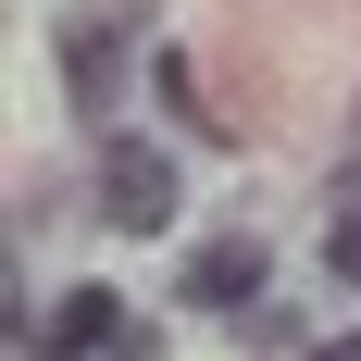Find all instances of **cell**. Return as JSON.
<instances>
[{
	"mask_svg": "<svg viewBox=\"0 0 361 361\" xmlns=\"http://www.w3.org/2000/svg\"><path fill=\"white\" fill-rule=\"evenodd\" d=\"M13 336H25L37 361H87V349H125V299H112V287H63L50 312H13Z\"/></svg>",
	"mask_w": 361,
	"mask_h": 361,
	"instance_id": "1",
	"label": "cell"
},
{
	"mask_svg": "<svg viewBox=\"0 0 361 361\" xmlns=\"http://www.w3.org/2000/svg\"><path fill=\"white\" fill-rule=\"evenodd\" d=\"M100 212L125 224V237L175 224V162H162L149 137H112V149H100Z\"/></svg>",
	"mask_w": 361,
	"mask_h": 361,
	"instance_id": "2",
	"label": "cell"
},
{
	"mask_svg": "<svg viewBox=\"0 0 361 361\" xmlns=\"http://www.w3.org/2000/svg\"><path fill=\"white\" fill-rule=\"evenodd\" d=\"M262 274H274L262 237H212V250H187V299H200V312H250Z\"/></svg>",
	"mask_w": 361,
	"mask_h": 361,
	"instance_id": "3",
	"label": "cell"
},
{
	"mask_svg": "<svg viewBox=\"0 0 361 361\" xmlns=\"http://www.w3.org/2000/svg\"><path fill=\"white\" fill-rule=\"evenodd\" d=\"M63 63H75V112L100 125V112L125 100V37H112L100 13H87V25H63Z\"/></svg>",
	"mask_w": 361,
	"mask_h": 361,
	"instance_id": "4",
	"label": "cell"
},
{
	"mask_svg": "<svg viewBox=\"0 0 361 361\" xmlns=\"http://www.w3.org/2000/svg\"><path fill=\"white\" fill-rule=\"evenodd\" d=\"M237 349H299V312H274V299H250V312H237Z\"/></svg>",
	"mask_w": 361,
	"mask_h": 361,
	"instance_id": "5",
	"label": "cell"
},
{
	"mask_svg": "<svg viewBox=\"0 0 361 361\" xmlns=\"http://www.w3.org/2000/svg\"><path fill=\"white\" fill-rule=\"evenodd\" d=\"M324 262H336V287H361V212H336V237H324Z\"/></svg>",
	"mask_w": 361,
	"mask_h": 361,
	"instance_id": "6",
	"label": "cell"
},
{
	"mask_svg": "<svg viewBox=\"0 0 361 361\" xmlns=\"http://www.w3.org/2000/svg\"><path fill=\"white\" fill-rule=\"evenodd\" d=\"M299 361H361V336H324V349H299Z\"/></svg>",
	"mask_w": 361,
	"mask_h": 361,
	"instance_id": "7",
	"label": "cell"
}]
</instances>
